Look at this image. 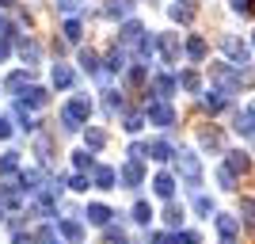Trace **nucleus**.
Instances as JSON below:
<instances>
[{
    "label": "nucleus",
    "instance_id": "obj_23",
    "mask_svg": "<svg viewBox=\"0 0 255 244\" xmlns=\"http://www.w3.org/2000/svg\"><path fill=\"white\" fill-rule=\"evenodd\" d=\"M61 233L69 237V241H80V237H84V229H80V222H61Z\"/></svg>",
    "mask_w": 255,
    "mask_h": 244
},
{
    "label": "nucleus",
    "instance_id": "obj_8",
    "mask_svg": "<svg viewBox=\"0 0 255 244\" xmlns=\"http://www.w3.org/2000/svg\"><path fill=\"white\" fill-rule=\"evenodd\" d=\"M133 11V0H107L103 15H111V19H122V15H129Z\"/></svg>",
    "mask_w": 255,
    "mask_h": 244
},
{
    "label": "nucleus",
    "instance_id": "obj_28",
    "mask_svg": "<svg viewBox=\"0 0 255 244\" xmlns=\"http://www.w3.org/2000/svg\"><path fill=\"white\" fill-rule=\"evenodd\" d=\"M15 168H19V160H15V153H8V157H0V172H4V176H11Z\"/></svg>",
    "mask_w": 255,
    "mask_h": 244
},
{
    "label": "nucleus",
    "instance_id": "obj_46",
    "mask_svg": "<svg viewBox=\"0 0 255 244\" xmlns=\"http://www.w3.org/2000/svg\"><path fill=\"white\" fill-rule=\"evenodd\" d=\"M8 134H11V126L4 122V118H0V138H8Z\"/></svg>",
    "mask_w": 255,
    "mask_h": 244
},
{
    "label": "nucleus",
    "instance_id": "obj_49",
    "mask_svg": "<svg viewBox=\"0 0 255 244\" xmlns=\"http://www.w3.org/2000/svg\"><path fill=\"white\" fill-rule=\"evenodd\" d=\"M0 218H4V206H0Z\"/></svg>",
    "mask_w": 255,
    "mask_h": 244
},
{
    "label": "nucleus",
    "instance_id": "obj_1",
    "mask_svg": "<svg viewBox=\"0 0 255 244\" xmlns=\"http://www.w3.org/2000/svg\"><path fill=\"white\" fill-rule=\"evenodd\" d=\"M88 115H92V103H88V96H76L73 103L61 111V126H65V130H76Z\"/></svg>",
    "mask_w": 255,
    "mask_h": 244
},
{
    "label": "nucleus",
    "instance_id": "obj_32",
    "mask_svg": "<svg viewBox=\"0 0 255 244\" xmlns=\"http://www.w3.org/2000/svg\"><path fill=\"white\" fill-rule=\"evenodd\" d=\"M164 218H168V225H171V229H179V222H183V210H179V206H168V214H164Z\"/></svg>",
    "mask_w": 255,
    "mask_h": 244
},
{
    "label": "nucleus",
    "instance_id": "obj_14",
    "mask_svg": "<svg viewBox=\"0 0 255 244\" xmlns=\"http://www.w3.org/2000/svg\"><path fill=\"white\" fill-rule=\"evenodd\" d=\"M217 229H221L225 244H229V241H233V237H236V229H240V225H236V218H229V214H221V218H217Z\"/></svg>",
    "mask_w": 255,
    "mask_h": 244
},
{
    "label": "nucleus",
    "instance_id": "obj_17",
    "mask_svg": "<svg viewBox=\"0 0 255 244\" xmlns=\"http://www.w3.org/2000/svg\"><path fill=\"white\" fill-rule=\"evenodd\" d=\"M122 180H126L129 187H137L141 183V160H129L126 168H122Z\"/></svg>",
    "mask_w": 255,
    "mask_h": 244
},
{
    "label": "nucleus",
    "instance_id": "obj_33",
    "mask_svg": "<svg viewBox=\"0 0 255 244\" xmlns=\"http://www.w3.org/2000/svg\"><path fill=\"white\" fill-rule=\"evenodd\" d=\"M65 38H69V42H76V38H80V23H76V19L65 23Z\"/></svg>",
    "mask_w": 255,
    "mask_h": 244
},
{
    "label": "nucleus",
    "instance_id": "obj_10",
    "mask_svg": "<svg viewBox=\"0 0 255 244\" xmlns=\"http://www.w3.org/2000/svg\"><path fill=\"white\" fill-rule=\"evenodd\" d=\"M225 168L229 172H252V160H248V153H229V160H225Z\"/></svg>",
    "mask_w": 255,
    "mask_h": 244
},
{
    "label": "nucleus",
    "instance_id": "obj_16",
    "mask_svg": "<svg viewBox=\"0 0 255 244\" xmlns=\"http://www.w3.org/2000/svg\"><path fill=\"white\" fill-rule=\"evenodd\" d=\"M225 103H229V99H225V92H206V96H202V107L210 111V115H213V111H221Z\"/></svg>",
    "mask_w": 255,
    "mask_h": 244
},
{
    "label": "nucleus",
    "instance_id": "obj_31",
    "mask_svg": "<svg viewBox=\"0 0 255 244\" xmlns=\"http://www.w3.org/2000/svg\"><path fill=\"white\" fill-rule=\"evenodd\" d=\"M19 53L27 61H38V42H19Z\"/></svg>",
    "mask_w": 255,
    "mask_h": 244
},
{
    "label": "nucleus",
    "instance_id": "obj_20",
    "mask_svg": "<svg viewBox=\"0 0 255 244\" xmlns=\"http://www.w3.org/2000/svg\"><path fill=\"white\" fill-rule=\"evenodd\" d=\"M53 84H57V88H69V84H73V69H65V65H53Z\"/></svg>",
    "mask_w": 255,
    "mask_h": 244
},
{
    "label": "nucleus",
    "instance_id": "obj_7",
    "mask_svg": "<svg viewBox=\"0 0 255 244\" xmlns=\"http://www.w3.org/2000/svg\"><path fill=\"white\" fill-rule=\"evenodd\" d=\"M236 130H240L244 138H255V103L248 107V111H240V115H236Z\"/></svg>",
    "mask_w": 255,
    "mask_h": 244
},
{
    "label": "nucleus",
    "instance_id": "obj_30",
    "mask_svg": "<svg viewBox=\"0 0 255 244\" xmlns=\"http://www.w3.org/2000/svg\"><path fill=\"white\" fill-rule=\"evenodd\" d=\"M194 210L202 214V218H210V214H213V202L206 199V195H198V199H194Z\"/></svg>",
    "mask_w": 255,
    "mask_h": 244
},
{
    "label": "nucleus",
    "instance_id": "obj_29",
    "mask_svg": "<svg viewBox=\"0 0 255 244\" xmlns=\"http://www.w3.org/2000/svg\"><path fill=\"white\" fill-rule=\"evenodd\" d=\"M229 4H233L236 15H252V8H255V0H229Z\"/></svg>",
    "mask_w": 255,
    "mask_h": 244
},
{
    "label": "nucleus",
    "instance_id": "obj_37",
    "mask_svg": "<svg viewBox=\"0 0 255 244\" xmlns=\"http://www.w3.org/2000/svg\"><path fill=\"white\" fill-rule=\"evenodd\" d=\"M103 145V134H99V130H88V149H99Z\"/></svg>",
    "mask_w": 255,
    "mask_h": 244
},
{
    "label": "nucleus",
    "instance_id": "obj_18",
    "mask_svg": "<svg viewBox=\"0 0 255 244\" xmlns=\"http://www.w3.org/2000/svg\"><path fill=\"white\" fill-rule=\"evenodd\" d=\"M115 168H96V187H103V191H111V187H115Z\"/></svg>",
    "mask_w": 255,
    "mask_h": 244
},
{
    "label": "nucleus",
    "instance_id": "obj_42",
    "mask_svg": "<svg viewBox=\"0 0 255 244\" xmlns=\"http://www.w3.org/2000/svg\"><path fill=\"white\" fill-rule=\"evenodd\" d=\"M73 191H88V180H84V176H73Z\"/></svg>",
    "mask_w": 255,
    "mask_h": 244
},
{
    "label": "nucleus",
    "instance_id": "obj_12",
    "mask_svg": "<svg viewBox=\"0 0 255 244\" xmlns=\"http://www.w3.org/2000/svg\"><path fill=\"white\" fill-rule=\"evenodd\" d=\"M240 218L248 233H255V199H240Z\"/></svg>",
    "mask_w": 255,
    "mask_h": 244
},
{
    "label": "nucleus",
    "instance_id": "obj_39",
    "mask_svg": "<svg viewBox=\"0 0 255 244\" xmlns=\"http://www.w3.org/2000/svg\"><path fill=\"white\" fill-rule=\"evenodd\" d=\"M126 130H129V134H137V130H141V115H129L126 118Z\"/></svg>",
    "mask_w": 255,
    "mask_h": 244
},
{
    "label": "nucleus",
    "instance_id": "obj_45",
    "mask_svg": "<svg viewBox=\"0 0 255 244\" xmlns=\"http://www.w3.org/2000/svg\"><path fill=\"white\" fill-rule=\"evenodd\" d=\"M152 244H171V237H164V233H156V237H152Z\"/></svg>",
    "mask_w": 255,
    "mask_h": 244
},
{
    "label": "nucleus",
    "instance_id": "obj_34",
    "mask_svg": "<svg viewBox=\"0 0 255 244\" xmlns=\"http://www.w3.org/2000/svg\"><path fill=\"white\" fill-rule=\"evenodd\" d=\"M217 183H221L225 191H233V172H229V168H221V172H217Z\"/></svg>",
    "mask_w": 255,
    "mask_h": 244
},
{
    "label": "nucleus",
    "instance_id": "obj_3",
    "mask_svg": "<svg viewBox=\"0 0 255 244\" xmlns=\"http://www.w3.org/2000/svg\"><path fill=\"white\" fill-rule=\"evenodd\" d=\"M145 115H149V122H152V126H171V122H175V111H171V107L164 103V99L149 103V111H145Z\"/></svg>",
    "mask_w": 255,
    "mask_h": 244
},
{
    "label": "nucleus",
    "instance_id": "obj_21",
    "mask_svg": "<svg viewBox=\"0 0 255 244\" xmlns=\"http://www.w3.org/2000/svg\"><path fill=\"white\" fill-rule=\"evenodd\" d=\"M19 103H23V107H27V103H31V107H42V103H46V92H42V88H31V92H27Z\"/></svg>",
    "mask_w": 255,
    "mask_h": 244
},
{
    "label": "nucleus",
    "instance_id": "obj_43",
    "mask_svg": "<svg viewBox=\"0 0 255 244\" xmlns=\"http://www.w3.org/2000/svg\"><path fill=\"white\" fill-rule=\"evenodd\" d=\"M8 34H11V23L4 19V15H0V38H8Z\"/></svg>",
    "mask_w": 255,
    "mask_h": 244
},
{
    "label": "nucleus",
    "instance_id": "obj_27",
    "mask_svg": "<svg viewBox=\"0 0 255 244\" xmlns=\"http://www.w3.org/2000/svg\"><path fill=\"white\" fill-rule=\"evenodd\" d=\"M171 19H179V23H191V19H194V11H191V8H179V4H171Z\"/></svg>",
    "mask_w": 255,
    "mask_h": 244
},
{
    "label": "nucleus",
    "instance_id": "obj_36",
    "mask_svg": "<svg viewBox=\"0 0 255 244\" xmlns=\"http://www.w3.org/2000/svg\"><path fill=\"white\" fill-rule=\"evenodd\" d=\"M107 244H129L126 233H118V229H107Z\"/></svg>",
    "mask_w": 255,
    "mask_h": 244
},
{
    "label": "nucleus",
    "instance_id": "obj_35",
    "mask_svg": "<svg viewBox=\"0 0 255 244\" xmlns=\"http://www.w3.org/2000/svg\"><path fill=\"white\" fill-rule=\"evenodd\" d=\"M31 80V73H15V76H8V88H23Z\"/></svg>",
    "mask_w": 255,
    "mask_h": 244
},
{
    "label": "nucleus",
    "instance_id": "obj_48",
    "mask_svg": "<svg viewBox=\"0 0 255 244\" xmlns=\"http://www.w3.org/2000/svg\"><path fill=\"white\" fill-rule=\"evenodd\" d=\"M8 4H11V0H0V8H8Z\"/></svg>",
    "mask_w": 255,
    "mask_h": 244
},
{
    "label": "nucleus",
    "instance_id": "obj_6",
    "mask_svg": "<svg viewBox=\"0 0 255 244\" xmlns=\"http://www.w3.org/2000/svg\"><path fill=\"white\" fill-rule=\"evenodd\" d=\"M156 46H160V53H164V61H168V65L179 61V38H175V34H160Z\"/></svg>",
    "mask_w": 255,
    "mask_h": 244
},
{
    "label": "nucleus",
    "instance_id": "obj_15",
    "mask_svg": "<svg viewBox=\"0 0 255 244\" xmlns=\"http://www.w3.org/2000/svg\"><path fill=\"white\" fill-rule=\"evenodd\" d=\"M145 153H149L152 160H171V145L168 141H152V145H145Z\"/></svg>",
    "mask_w": 255,
    "mask_h": 244
},
{
    "label": "nucleus",
    "instance_id": "obj_19",
    "mask_svg": "<svg viewBox=\"0 0 255 244\" xmlns=\"http://www.w3.org/2000/svg\"><path fill=\"white\" fill-rule=\"evenodd\" d=\"M152 88H156L160 99H168L171 92H175V80H171V76H156V80H152Z\"/></svg>",
    "mask_w": 255,
    "mask_h": 244
},
{
    "label": "nucleus",
    "instance_id": "obj_4",
    "mask_svg": "<svg viewBox=\"0 0 255 244\" xmlns=\"http://www.w3.org/2000/svg\"><path fill=\"white\" fill-rule=\"evenodd\" d=\"M210 73H213V80H217V84L225 88V96H233V92H240V76H233L229 69H225V65H213Z\"/></svg>",
    "mask_w": 255,
    "mask_h": 244
},
{
    "label": "nucleus",
    "instance_id": "obj_44",
    "mask_svg": "<svg viewBox=\"0 0 255 244\" xmlns=\"http://www.w3.org/2000/svg\"><path fill=\"white\" fill-rule=\"evenodd\" d=\"M179 241H183V244H198V233H183Z\"/></svg>",
    "mask_w": 255,
    "mask_h": 244
},
{
    "label": "nucleus",
    "instance_id": "obj_40",
    "mask_svg": "<svg viewBox=\"0 0 255 244\" xmlns=\"http://www.w3.org/2000/svg\"><path fill=\"white\" fill-rule=\"evenodd\" d=\"M76 168H80V172L92 168V157H88V153H76Z\"/></svg>",
    "mask_w": 255,
    "mask_h": 244
},
{
    "label": "nucleus",
    "instance_id": "obj_47",
    "mask_svg": "<svg viewBox=\"0 0 255 244\" xmlns=\"http://www.w3.org/2000/svg\"><path fill=\"white\" fill-rule=\"evenodd\" d=\"M4 57H8V46H4V42H0V61H4Z\"/></svg>",
    "mask_w": 255,
    "mask_h": 244
},
{
    "label": "nucleus",
    "instance_id": "obj_5",
    "mask_svg": "<svg viewBox=\"0 0 255 244\" xmlns=\"http://www.w3.org/2000/svg\"><path fill=\"white\" fill-rule=\"evenodd\" d=\"M221 50L229 53L236 65H248V46H244V42H236L233 34H221Z\"/></svg>",
    "mask_w": 255,
    "mask_h": 244
},
{
    "label": "nucleus",
    "instance_id": "obj_2",
    "mask_svg": "<svg viewBox=\"0 0 255 244\" xmlns=\"http://www.w3.org/2000/svg\"><path fill=\"white\" fill-rule=\"evenodd\" d=\"M175 164H179L183 183L198 187V180H202V164H198V157H194V153H175Z\"/></svg>",
    "mask_w": 255,
    "mask_h": 244
},
{
    "label": "nucleus",
    "instance_id": "obj_11",
    "mask_svg": "<svg viewBox=\"0 0 255 244\" xmlns=\"http://www.w3.org/2000/svg\"><path fill=\"white\" fill-rule=\"evenodd\" d=\"M141 34H145V31H141V23H126V27H122V34H118V38H122V42H126V46H141V42H145Z\"/></svg>",
    "mask_w": 255,
    "mask_h": 244
},
{
    "label": "nucleus",
    "instance_id": "obj_13",
    "mask_svg": "<svg viewBox=\"0 0 255 244\" xmlns=\"http://www.w3.org/2000/svg\"><path fill=\"white\" fill-rule=\"evenodd\" d=\"M88 222H92V225H107V222H111V210L99 206V202H92V206H88Z\"/></svg>",
    "mask_w": 255,
    "mask_h": 244
},
{
    "label": "nucleus",
    "instance_id": "obj_38",
    "mask_svg": "<svg viewBox=\"0 0 255 244\" xmlns=\"http://www.w3.org/2000/svg\"><path fill=\"white\" fill-rule=\"evenodd\" d=\"M80 4H84V0H57V8H61V11H76Z\"/></svg>",
    "mask_w": 255,
    "mask_h": 244
},
{
    "label": "nucleus",
    "instance_id": "obj_25",
    "mask_svg": "<svg viewBox=\"0 0 255 244\" xmlns=\"http://www.w3.org/2000/svg\"><path fill=\"white\" fill-rule=\"evenodd\" d=\"M149 218H152V210H149V202H137V206H133V222H141V225H149Z\"/></svg>",
    "mask_w": 255,
    "mask_h": 244
},
{
    "label": "nucleus",
    "instance_id": "obj_41",
    "mask_svg": "<svg viewBox=\"0 0 255 244\" xmlns=\"http://www.w3.org/2000/svg\"><path fill=\"white\" fill-rule=\"evenodd\" d=\"M11 244H38V241H34L31 233H15V241H11Z\"/></svg>",
    "mask_w": 255,
    "mask_h": 244
},
{
    "label": "nucleus",
    "instance_id": "obj_26",
    "mask_svg": "<svg viewBox=\"0 0 255 244\" xmlns=\"http://www.w3.org/2000/svg\"><path fill=\"white\" fill-rule=\"evenodd\" d=\"M202 145L206 149H221V130H206V134H202Z\"/></svg>",
    "mask_w": 255,
    "mask_h": 244
},
{
    "label": "nucleus",
    "instance_id": "obj_9",
    "mask_svg": "<svg viewBox=\"0 0 255 244\" xmlns=\"http://www.w3.org/2000/svg\"><path fill=\"white\" fill-rule=\"evenodd\" d=\"M152 191H156L160 199H171V195H175V180H171L168 172H160L156 180H152Z\"/></svg>",
    "mask_w": 255,
    "mask_h": 244
},
{
    "label": "nucleus",
    "instance_id": "obj_22",
    "mask_svg": "<svg viewBox=\"0 0 255 244\" xmlns=\"http://www.w3.org/2000/svg\"><path fill=\"white\" fill-rule=\"evenodd\" d=\"M179 88H187V92H198V88H202L198 73H179Z\"/></svg>",
    "mask_w": 255,
    "mask_h": 244
},
{
    "label": "nucleus",
    "instance_id": "obj_24",
    "mask_svg": "<svg viewBox=\"0 0 255 244\" xmlns=\"http://www.w3.org/2000/svg\"><path fill=\"white\" fill-rule=\"evenodd\" d=\"M187 53H191L194 61H198V57H206V42H202V38H187Z\"/></svg>",
    "mask_w": 255,
    "mask_h": 244
}]
</instances>
